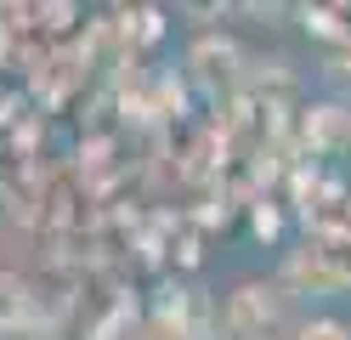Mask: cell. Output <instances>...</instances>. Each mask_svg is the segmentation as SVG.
I'll use <instances>...</instances> for the list:
<instances>
[{
  "mask_svg": "<svg viewBox=\"0 0 351 340\" xmlns=\"http://www.w3.org/2000/svg\"><path fill=\"white\" fill-rule=\"evenodd\" d=\"M300 340H346V329H340V324H306Z\"/></svg>",
  "mask_w": 351,
  "mask_h": 340,
  "instance_id": "7a4b0ae2",
  "label": "cell"
},
{
  "mask_svg": "<svg viewBox=\"0 0 351 340\" xmlns=\"http://www.w3.org/2000/svg\"><path fill=\"white\" fill-rule=\"evenodd\" d=\"M272 312H278V301L261 306V289H244V295H238V306H232L238 329H261V324H272Z\"/></svg>",
  "mask_w": 351,
  "mask_h": 340,
  "instance_id": "6da1fadb",
  "label": "cell"
}]
</instances>
